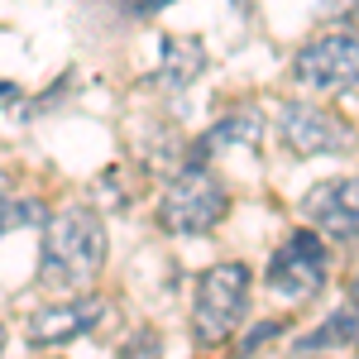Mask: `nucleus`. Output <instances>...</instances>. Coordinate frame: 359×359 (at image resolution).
I'll return each mask as SVG.
<instances>
[{"label": "nucleus", "instance_id": "1", "mask_svg": "<svg viewBox=\"0 0 359 359\" xmlns=\"http://www.w3.org/2000/svg\"><path fill=\"white\" fill-rule=\"evenodd\" d=\"M106 269V225L86 206H67L43 221V264L39 273L53 287H86Z\"/></svg>", "mask_w": 359, "mask_h": 359}, {"label": "nucleus", "instance_id": "2", "mask_svg": "<svg viewBox=\"0 0 359 359\" xmlns=\"http://www.w3.org/2000/svg\"><path fill=\"white\" fill-rule=\"evenodd\" d=\"M230 211L221 177L206 168V158H187V168L168 182L163 201H158V225L168 235H206L216 230Z\"/></svg>", "mask_w": 359, "mask_h": 359}, {"label": "nucleus", "instance_id": "3", "mask_svg": "<svg viewBox=\"0 0 359 359\" xmlns=\"http://www.w3.org/2000/svg\"><path fill=\"white\" fill-rule=\"evenodd\" d=\"M249 311V269L245 264H216L196 278L192 297V331L201 345H221Z\"/></svg>", "mask_w": 359, "mask_h": 359}, {"label": "nucleus", "instance_id": "4", "mask_svg": "<svg viewBox=\"0 0 359 359\" xmlns=\"http://www.w3.org/2000/svg\"><path fill=\"white\" fill-rule=\"evenodd\" d=\"M292 77L306 91H350L359 86V34H321L297 48Z\"/></svg>", "mask_w": 359, "mask_h": 359}, {"label": "nucleus", "instance_id": "5", "mask_svg": "<svg viewBox=\"0 0 359 359\" xmlns=\"http://www.w3.org/2000/svg\"><path fill=\"white\" fill-rule=\"evenodd\" d=\"M321 283H326V245H321V235L311 225H302L269 259V287L292 297V302H302V297L321 292Z\"/></svg>", "mask_w": 359, "mask_h": 359}, {"label": "nucleus", "instance_id": "6", "mask_svg": "<svg viewBox=\"0 0 359 359\" xmlns=\"http://www.w3.org/2000/svg\"><path fill=\"white\" fill-rule=\"evenodd\" d=\"M278 135L292 154L302 158H321V154H345L355 144V130L335 111L316 106V101H287L278 115Z\"/></svg>", "mask_w": 359, "mask_h": 359}, {"label": "nucleus", "instance_id": "7", "mask_svg": "<svg viewBox=\"0 0 359 359\" xmlns=\"http://www.w3.org/2000/svg\"><path fill=\"white\" fill-rule=\"evenodd\" d=\"M302 216L316 235L355 240L359 235V177H326L302 196Z\"/></svg>", "mask_w": 359, "mask_h": 359}, {"label": "nucleus", "instance_id": "8", "mask_svg": "<svg viewBox=\"0 0 359 359\" xmlns=\"http://www.w3.org/2000/svg\"><path fill=\"white\" fill-rule=\"evenodd\" d=\"M106 316V302L101 297H72V302H57L43 306L29 316V340L34 345H67L77 335L96 331V321Z\"/></svg>", "mask_w": 359, "mask_h": 359}, {"label": "nucleus", "instance_id": "9", "mask_svg": "<svg viewBox=\"0 0 359 359\" xmlns=\"http://www.w3.org/2000/svg\"><path fill=\"white\" fill-rule=\"evenodd\" d=\"M259 139H264V115H259V106H235V111L192 149V158H206V154L221 149V144H245V149H254Z\"/></svg>", "mask_w": 359, "mask_h": 359}, {"label": "nucleus", "instance_id": "10", "mask_svg": "<svg viewBox=\"0 0 359 359\" xmlns=\"http://www.w3.org/2000/svg\"><path fill=\"white\" fill-rule=\"evenodd\" d=\"M206 72V43L187 39V34H168L163 39V82L187 86Z\"/></svg>", "mask_w": 359, "mask_h": 359}, {"label": "nucleus", "instance_id": "11", "mask_svg": "<svg viewBox=\"0 0 359 359\" xmlns=\"http://www.w3.org/2000/svg\"><path fill=\"white\" fill-rule=\"evenodd\" d=\"M350 340H359V316H355V311H335L321 331L302 340V350H321V345H350Z\"/></svg>", "mask_w": 359, "mask_h": 359}, {"label": "nucleus", "instance_id": "12", "mask_svg": "<svg viewBox=\"0 0 359 359\" xmlns=\"http://www.w3.org/2000/svg\"><path fill=\"white\" fill-rule=\"evenodd\" d=\"M48 211L43 201H0V240L15 235V230H29V225H43Z\"/></svg>", "mask_w": 359, "mask_h": 359}, {"label": "nucleus", "instance_id": "13", "mask_svg": "<svg viewBox=\"0 0 359 359\" xmlns=\"http://www.w3.org/2000/svg\"><path fill=\"white\" fill-rule=\"evenodd\" d=\"M120 359H163V345H158V335H154V331H135L130 340H125Z\"/></svg>", "mask_w": 359, "mask_h": 359}, {"label": "nucleus", "instance_id": "14", "mask_svg": "<svg viewBox=\"0 0 359 359\" xmlns=\"http://www.w3.org/2000/svg\"><path fill=\"white\" fill-rule=\"evenodd\" d=\"M120 5H125L130 15H139V20H144V15H158L163 5H172V0H120Z\"/></svg>", "mask_w": 359, "mask_h": 359}, {"label": "nucleus", "instance_id": "15", "mask_svg": "<svg viewBox=\"0 0 359 359\" xmlns=\"http://www.w3.org/2000/svg\"><path fill=\"white\" fill-rule=\"evenodd\" d=\"M15 101H20V86H15V82H0V111H5V106H15Z\"/></svg>", "mask_w": 359, "mask_h": 359}, {"label": "nucleus", "instance_id": "16", "mask_svg": "<svg viewBox=\"0 0 359 359\" xmlns=\"http://www.w3.org/2000/svg\"><path fill=\"white\" fill-rule=\"evenodd\" d=\"M350 311L359 316V273H355V287H350Z\"/></svg>", "mask_w": 359, "mask_h": 359}, {"label": "nucleus", "instance_id": "17", "mask_svg": "<svg viewBox=\"0 0 359 359\" xmlns=\"http://www.w3.org/2000/svg\"><path fill=\"white\" fill-rule=\"evenodd\" d=\"M292 359H321V355H316V350H297Z\"/></svg>", "mask_w": 359, "mask_h": 359}, {"label": "nucleus", "instance_id": "18", "mask_svg": "<svg viewBox=\"0 0 359 359\" xmlns=\"http://www.w3.org/2000/svg\"><path fill=\"white\" fill-rule=\"evenodd\" d=\"M0 355H5V326H0Z\"/></svg>", "mask_w": 359, "mask_h": 359}]
</instances>
